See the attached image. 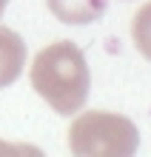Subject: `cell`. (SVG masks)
I'll return each instance as SVG.
<instances>
[{
  "label": "cell",
  "instance_id": "cell-1",
  "mask_svg": "<svg viewBox=\"0 0 151 157\" xmlns=\"http://www.w3.org/2000/svg\"><path fill=\"white\" fill-rule=\"evenodd\" d=\"M32 86L57 114H77L89 100L91 75L80 46L54 40L37 52L32 63Z\"/></svg>",
  "mask_w": 151,
  "mask_h": 157
},
{
  "label": "cell",
  "instance_id": "cell-2",
  "mask_svg": "<svg viewBox=\"0 0 151 157\" xmlns=\"http://www.w3.org/2000/svg\"><path fill=\"white\" fill-rule=\"evenodd\" d=\"M69 149L77 157H131L140 149V132L114 112H83L69 128Z\"/></svg>",
  "mask_w": 151,
  "mask_h": 157
},
{
  "label": "cell",
  "instance_id": "cell-3",
  "mask_svg": "<svg viewBox=\"0 0 151 157\" xmlns=\"http://www.w3.org/2000/svg\"><path fill=\"white\" fill-rule=\"evenodd\" d=\"M26 66V43L14 29L0 26V89L12 86L23 75Z\"/></svg>",
  "mask_w": 151,
  "mask_h": 157
},
{
  "label": "cell",
  "instance_id": "cell-4",
  "mask_svg": "<svg viewBox=\"0 0 151 157\" xmlns=\"http://www.w3.org/2000/svg\"><path fill=\"white\" fill-rule=\"evenodd\" d=\"M46 3L60 23H69V26L94 23L106 12V0H46Z\"/></svg>",
  "mask_w": 151,
  "mask_h": 157
},
{
  "label": "cell",
  "instance_id": "cell-5",
  "mask_svg": "<svg viewBox=\"0 0 151 157\" xmlns=\"http://www.w3.org/2000/svg\"><path fill=\"white\" fill-rule=\"evenodd\" d=\"M131 37H134L137 52L145 60H151V0L143 3L131 17Z\"/></svg>",
  "mask_w": 151,
  "mask_h": 157
},
{
  "label": "cell",
  "instance_id": "cell-6",
  "mask_svg": "<svg viewBox=\"0 0 151 157\" xmlns=\"http://www.w3.org/2000/svg\"><path fill=\"white\" fill-rule=\"evenodd\" d=\"M6 6H9V0H0V17H3V12H6Z\"/></svg>",
  "mask_w": 151,
  "mask_h": 157
}]
</instances>
